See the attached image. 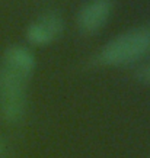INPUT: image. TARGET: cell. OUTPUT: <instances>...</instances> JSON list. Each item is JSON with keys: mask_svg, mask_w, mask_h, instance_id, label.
I'll use <instances>...</instances> for the list:
<instances>
[{"mask_svg": "<svg viewBox=\"0 0 150 158\" xmlns=\"http://www.w3.org/2000/svg\"><path fill=\"white\" fill-rule=\"evenodd\" d=\"M112 12V0H87L76 13V26L82 34L95 35L105 28Z\"/></svg>", "mask_w": 150, "mask_h": 158, "instance_id": "4", "label": "cell"}, {"mask_svg": "<svg viewBox=\"0 0 150 158\" xmlns=\"http://www.w3.org/2000/svg\"><path fill=\"white\" fill-rule=\"evenodd\" d=\"M0 65L7 67L31 78L37 67V58L28 47L20 45V44H13L3 51Z\"/></svg>", "mask_w": 150, "mask_h": 158, "instance_id": "5", "label": "cell"}, {"mask_svg": "<svg viewBox=\"0 0 150 158\" xmlns=\"http://www.w3.org/2000/svg\"><path fill=\"white\" fill-rule=\"evenodd\" d=\"M29 77L0 65V112L7 123H19L26 113Z\"/></svg>", "mask_w": 150, "mask_h": 158, "instance_id": "2", "label": "cell"}, {"mask_svg": "<svg viewBox=\"0 0 150 158\" xmlns=\"http://www.w3.org/2000/svg\"><path fill=\"white\" fill-rule=\"evenodd\" d=\"M150 52V25H139L104 44L96 61L105 67H122L140 61Z\"/></svg>", "mask_w": 150, "mask_h": 158, "instance_id": "1", "label": "cell"}, {"mask_svg": "<svg viewBox=\"0 0 150 158\" xmlns=\"http://www.w3.org/2000/svg\"><path fill=\"white\" fill-rule=\"evenodd\" d=\"M64 31V20L57 12H47L29 22L25 38L34 47H47L57 41Z\"/></svg>", "mask_w": 150, "mask_h": 158, "instance_id": "3", "label": "cell"}, {"mask_svg": "<svg viewBox=\"0 0 150 158\" xmlns=\"http://www.w3.org/2000/svg\"><path fill=\"white\" fill-rule=\"evenodd\" d=\"M134 77L137 80L146 86H150V62L149 64H143L136 70L134 73Z\"/></svg>", "mask_w": 150, "mask_h": 158, "instance_id": "6", "label": "cell"}, {"mask_svg": "<svg viewBox=\"0 0 150 158\" xmlns=\"http://www.w3.org/2000/svg\"><path fill=\"white\" fill-rule=\"evenodd\" d=\"M3 151H5V141H3L2 135H0V155L3 154Z\"/></svg>", "mask_w": 150, "mask_h": 158, "instance_id": "7", "label": "cell"}]
</instances>
